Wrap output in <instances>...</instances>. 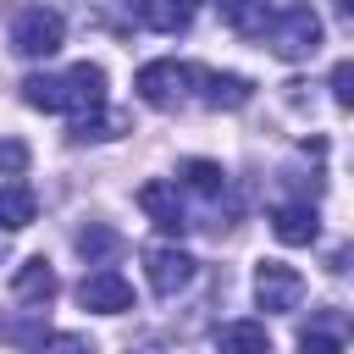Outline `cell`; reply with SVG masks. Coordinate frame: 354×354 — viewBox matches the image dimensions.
<instances>
[{"label": "cell", "instance_id": "obj_1", "mask_svg": "<svg viewBox=\"0 0 354 354\" xmlns=\"http://www.w3.org/2000/svg\"><path fill=\"white\" fill-rule=\"evenodd\" d=\"M260 39H266V44H271V55H282V61H310V55L321 50L326 28H321L315 6H288V11H277V17L266 22V33H260Z\"/></svg>", "mask_w": 354, "mask_h": 354}, {"label": "cell", "instance_id": "obj_2", "mask_svg": "<svg viewBox=\"0 0 354 354\" xmlns=\"http://www.w3.org/2000/svg\"><path fill=\"white\" fill-rule=\"evenodd\" d=\"M61 44H66V17H61L55 6H28V11H17V22H11V50H17V55L50 61Z\"/></svg>", "mask_w": 354, "mask_h": 354}, {"label": "cell", "instance_id": "obj_3", "mask_svg": "<svg viewBox=\"0 0 354 354\" xmlns=\"http://www.w3.org/2000/svg\"><path fill=\"white\" fill-rule=\"evenodd\" d=\"M188 83H194V66H183V61H144L138 66V77H133V88H138V100L144 105H155V111H177L183 100H188Z\"/></svg>", "mask_w": 354, "mask_h": 354}, {"label": "cell", "instance_id": "obj_4", "mask_svg": "<svg viewBox=\"0 0 354 354\" xmlns=\"http://www.w3.org/2000/svg\"><path fill=\"white\" fill-rule=\"evenodd\" d=\"M254 304L266 315H288L304 304V277L288 266V260H260L254 266Z\"/></svg>", "mask_w": 354, "mask_h": 354}, {"label": "cell", "instance_id": "obj_5", "mask_svg": "<svg viewBox=\"0 0 354 354\" xmlns=\"http://www.w3.org/2000/svg\"><path fill=\"white\" fill-rule=\"evenodd\" d=\"M100 105H105V66L77 61V66H66V72L55 77V111L88 116V111H100Z\"/></svg>", "mask_w": 354, "mask_h": 354}, {"label": "cell", "instance_id": "obj_6", "mask_svg": "<svg viewBox=\"0 0 354 354\" xmlns=\"http://www.w3.org/2000/svg\"><path fill=\"white\" fill-rule=\"evenodd\" d=\"M77 304L94 310V315H122V310H133V282H127L122 271L100 266V271H88V277L77 282Z\"/></svg>", "mask_w": 354, "mask_h": 354}, {"label": "cell", "instance_id": "obj_7", "mask_svg": "<svg viewBox=\"0 0 354 354\" xmlns=\"http://www.w3.org/2000/svg\"><path fill=\"white\" fill-rule=\"evenodd\" d=\"M144 266H149V288H155L160 299H171V293H183V288L194 282V254H183V249H171V243H155V249L144 254Z\"/></svg>", "mask_w": 354, "mask_h": 354}, {"label": "cell", "instance_id": "obj_8", "mask_svg": "<svg viewBox=\"0 0 354 354\" xmlns=\"http://www.w3.org/2000/svg\"><path fill=\"white\" fill-rule=\"evenodd\" d=\"M55 271H50V260L44 254H33V260H22L17 266V277H11V293L22 299V304H33V310H44L50 299H55Z\"/></svg>", "mask_w": 354, "mask_h": 354}, {"label": "cell", "instance_id": "obj_9", "mask_svg": "<svg viewBox=\"0 0 354 354\" xmlns=\"http://www.w3.org/2000/svg\"><path fill=\"white\" fill-rule=\"evenodd\" d=\"M138 205H144V216H149L160 232H177V227H183V199H177V183H144V188H138Z\"/></svg>", "mask_w": 354, "mask_h": 354}, {"label": "cell", "instance_id": "obj_10", "mask_svg": "<svg viewBox=\"0 0 354 354\" xmlns=\"http://www.w3.org/2000/svg\"><path fill=\"white\" fill-rule=\"evenodd\" d=\"M194 77L205 83V105H216V111H238L254 94V83L238 77V72H194Z\"/></svg>", "mask_w": 354, "mask_h": 354}, {"label": "cell", "instance_id": "obj_11", "mask_svg": "<svg viewBox=\"0 0 354 354\" xmlns=\"http://www.w3.org/2000/svg\"><path fill=\"white\" fill-rule=\"evenodd\" d=\"M39 216V199H33V188L28 183H0V232H22L28 221Z\"/></svg>", "mask_w": 354, "mask_h": 354}, {"label": "cell", "instance_id": "obj_12", "mask_svg": "<svg viewBox=\"0 0 354 354\" xmlns=\"http://www.w3.org/2000/svg\"><path fill=\"white\" fill-rule=\"evenodd\" d=\"M271 232L282 243H315V210L310 205H277L271 210Z\"/></svg>", "mask_w": 354, "mask_h": 354}, {"label": "cell", "instance_id": "obj_13", "mask_svg": "<svg viewBox=\"0 0 354 354\" xmlns=\"http://www.w3.org/2000/svg\"><path fill=\"white\" fill-rule=\"evenodd\" d=\"M216 343L232 348V354H266L271 348V332H266V321H227L216 332Z\"/></svg>", "mask_w": 354, "mask_h": 354}, {"label": "cell", "instance_id": "obj_14", "mask_svg": "<svg viewBox=\"0 0 354 354\" xmlns=\"http://www.w3.org/2000/svg\"><path fill=\"white\" fill-rule=\"evenodd\" d=\"M133 17L149 22V28H160V33L188 28V6H177V0H133Z\"/></svg>", "mask_w": 354, "mask_h": 354}, {"label": "cell", "instance_id": "obj_15", "mask_svg": "<svg viewBox=\"0 0 354 354\" xmlns=\"http://www.w3.org/2000/svg\"><path fill=\"white\" fill-rule=\"evenodd\" d=\"M183 188H194L199 199H221L227 194V171L216 160H188L183 166Z\"/></svg>", "mask_w": 354, "mask_h": 354}, {"label": "cell", "instance_id": "obj_16", "mask_svg": "<svg viewBox=\"0 0 354 354\" xmlns=\"http://www.w3.org/2000/svg\"><path fill=\"white\" fill-rule=\"evenodd\" d=\"M72 243H77V254H83L88 266H105V260H111V254L122 249V238H116L111 227H100V221H88V227H83V232H77Z\"/></svg>", "mask_w": 354, "mask_h": 354}, {"label": "cell", "instance_id": "obj_17", "mask_svg": "<svg viewBox=\"0 0 354 354\" xmlns=\"http://www.w3.org/2000/svg\"><path fill=\"white\" fill-rule=\"evenodd\" d=\"M221 11H227V22L238 33H266V22H271L266 0H221Z\"/></svg>", "mask_w": 354, "mask_h": 354}, {"label": "cell", "instance_id": "obj_18", "mask_svg": "<svg viewBox=\"0 0 354 354\" xmlns=\"http://www.w3.org/2000/svg\"><path fill=\"white\" fill-rule=\"evenodd\" d=\"M28 171V144L22 138H0V177H22Z\"/></svg>", "mask_w": 354, "mask_h": 354}, {"label": "cell", "instance_id": "obj_19", "mask_svg": "<svg viewBox=\"0 0 354 354\" xmlns=\"http://www.w3.org/2000/svg\"><path fill=\"white\" fill-rule=\"evenodd\" d=\"M22 100H28L33 111H55V77H28V83H22Z\"/></svg>", "mask_w": 354, "mask_h": 354}, {"label": "cell", "instance_id": "obj_20", "mask_svg": "<svg viewBox=\"0 0 354 354\" xmlns=\"http://www.w3.org/2000/svg\"><path fill=\"white\" fill-rule=\"evenodd\" d=\"M332 100H337L343 111L354 105V66H348V61H337V66H332Z\"/></svg>", "mask_w": 354, "mask_h": 354}, {"label": "cell", "instance_id": "obj_21", "mask_svg": "<svg viewBox=\"0 0 354 354\" xmlns=\"http://www.w3.org/2000/svg\"><path fill=\"white\" fill-rule=\"evenodd\" d=\"M177 6H188V11H194V6H199V0H177Z\"/></svg>", "mask_w": 354, "mask_h": 354}]
</instances>
